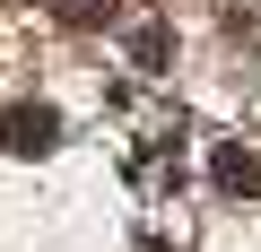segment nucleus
<instances>
[{"label":"nucleus","instance_id":"7ed1b4c3","mask_svg":"<svg viewBox=\"0 0 261 252\" xmlns=\"http://www.w3.org/2000/svg\"><path fill=\"white\" fill-rule=\"evenodd\" d=\"M130 61H140V70H166L174 61V35L166 26H130Z\"/></svg>","mask_w":261,"mask_h":252},{"label":"nucleus","instance_id":"39448f33","mask_svg":"<svg viewBox=\"0 0 261 252\" xmlns=\"http://www.w3.org/2000/svg\"><path fill=\"white\" fill-rule=\"evenodd\" d=\"M226 35H235L244 52H261V9H235V18H226Z\"/></svg>","mask_w":261,"mask_h":252},{"label":"nucleus","instance_id":"20e7f679","mask_svg":"<svg viewBox=\"0 0 261 252\" xmlns=\"http://www.w3.org/2000/svg\"><path fill=\"white\" fill-rule=\"evenodd\" d=\"M53 9H61V26H96V18L113 9V0H53Z\"/></svg>","mask_w":261,"mask_h":252},{"label":"nucleus","instance_id":"f257e3e1","mask_svg":"<svg viewBox=\"0 0 261 252\" xmlns=\"http://www.w3.org/2000/svg\"><path fill=\"white\" fill-rule=\"evenodd\" d=\"M61 148V113L18 96V104H0V157H53Z\"/></svg>","mask_w":261,"mask_h":252},{"label":"nucleus","instance_id":"f03ea898","mask_svg":"<svg viewBox=\"0 0 261 252\" xmlns=\"http://www.w3.org/2000/svg\"><path fill=\"white\" fill-rule=\"evenodd\" d=\"M209 183H218L226 200H261V148L218 139V148H209Z\"/></svg>","mask_w":261,"mask_h":252}]
</instances>
